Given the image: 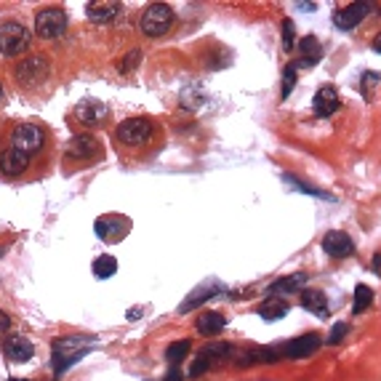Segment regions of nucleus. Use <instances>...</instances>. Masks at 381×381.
Instances as JSON below:
<instances>
[{
	"instance_id": "15",
	"label": "nucleus",
	"mask_w": 381,
	"mask_h": 381,
	"mask_svg": "<svg viewBox=\"0 0 381 381\" xmlns=\"http://www.w3.org/2000/svg\"><path fill=\"white\" fill-rule=\"evenodd\" d=\"M27 168H30V155L19 153L14 147H8V150L0 153V173H3V176L16 179V176H22Z\"/></svg>"
},
{
	"instance_id": "11",
	"label": "nucleus",
	"mask_w": 381,
	"mask_h": 381,
	"mask_svg": "<svg viewBox=\"0 0 381 381\" xmlns=\"http://www.w3.org/2000/svg\"><path fill=\"white\" fill-rule=\"evenodd\" d=\"M320 336L318 334H304V336H296V339H290L286 341L277 355L280 357H293V360H302V357H309V355H315V352L320 350Z\"/></svg>"
},
{
	"instance_id": "1",
	"label": "nucleus",
	"mask_w": 381,
	"mask_h": 381,
	"mask_svg": "<svg viewBox=\"0 0 381 381\" xmlns=\"http://www.w3.org/2000/svg\"><path fill=\"white\" fill-rule=\"evenodd\" d=\"M93 344H96L93 336H61V339H54V344H51L54 379H61L67 368L75 366L77 360H83L91 352Z\"/></svg>"
},
{
	"instance_id": "37",
	"label": "nucleus",
	"mask_w": 381,
	"mask_h": 381,
	"mask_svg": "<svg viewBox=\"0 0 381 381\" xmlns=\"http://www.w3.org/2000/svg\"><path fill=\"white\" fill-rule=\"evenodd\" d=\"M299 11H318V6L315 3H293Z\"/></svg>"
},
{
	"instance_id": "27",
	"label": "nucleus",
	"mask_w": 381,
	"mask_h": 381,
	"mask_svg": "<svg viewBox=\"0 0 381 381\" xmlns=\"http://www.w3.org/2000/svg\"><path fill=\"white\" fill-rule=\"evenodd\" d=\"M371 304H373V290L368 288L366 283H360V286L355 288V299H352V312H355V315H360V312H366V309Z\"/></svg>"
},
{
	"instance_id": "4",
	"label": "nucleus",
	"mask_w": 381,
	"mask_h": 381,
	"mask_svg": "<svg viewBox=\"0 0 381 381\" xmlns=\"http://www.w3.org/2000/svg\"><path fill=\"white\" fill-rule=\"evenodd\" d=\"M229 357H238V350H235L232 344H227V341L205 344V347L195 355V360H192V366H189V376L198 379V376H203V373H208L211 368L227 363Z\"/></svg>"
},
{
	"instance_id": "33",
	"label": "nucleus",
	"mask_w": 381,
	"mask_h": 381,
	"mask_svg": "<svg viewBox=\"0 0 381 381\" xmlns=\"http://www.w3.org/2000/svg\"><path fill=\"white\" fill-rule=\"evenodd\" d=\"M381 80V72H366V75H363V91L368 93V86H371V83H379Z\"/></svg>"
},
{
	"instance_id": "24",
	"label": "nucleus",
	"mask_w": 381,
	"mask_h": 381,
	"mask_svg": "<svg viewBox=\"0 0 381 381\" xmlns=\"http://www.w3.org/2000/svg\"><path fill=\"white\" fill-rule=\"evenodd\" d=\"M288 309H290L288 302L272 296V299H267V302L259 306V318H264V320H283V318L288 315Z\"/></svg>"
},
{
	"instance_id": "25",
	"label": "nucleus",
	"mask_w": 381,
	"mask_h": 381,
	"mask_svg": "<svg viewBox=\"0 0 381 381\" xmlns=\"http://www.w3.org/2000/svg\"><path fill=\"white\" fill-rule=\"evenodd\" d=\"M192 350V344H189V339H179V341H173L171 347L166 350V360L171 363V368H179L182 360H187V355Z\"/></svg>"
},
{
	"instance_id": "3",
	"label": "nucleus",
	"mask_w": 381,
	"mask_h": 381,
	"mask_svg": "<svg viewBox=\"0 0 381 381\" xmlns=\"http://www.w3.org/2000/svg\"><path fill=\"white\" fill-rule=\"evenodd\" d=\"M48 77H51V61H48L46 56H40V54L24 56V59L16 61L14 80L22 88H30V91L32 88H40Z\"/></svg>"
},
{
	"instance_id": "19",
	"label": "nucleus",
	"mask_w": 381,
	"mask_h": 381,
	"mask_svg": "<svg viewBox=\"0 0 381 381\" xmlns=\"http://www.w3.org/2000/svg\"><path fill=\"white\" fill-rule=\"evenodd\" d=\"M339 107H341V99H339L336 86H322L320 91L315 93V115L318 118H331Z\"/></svg>"
},
{
	"instance_id": "5",
	"label": "nucleus",
	"mask_w": 381,
	"mask_h": 381,
	"mask_svg": "<svg viewBox=\"0 0 381 381\" xmlns=\"http://www.w3.org/2000/svg\"><path fill=\"white\" fill-rule=\"evenodd\" d=\"M46 131L40 128V125H35V123H19L14 131H11V147L19 150V153L24 155H35V153H43V147H46Z\"/></svg>"
},
{
	"instance_id": "8",
	"label": "nucleus",
	"mask_w": 381,
	"mask_h": 381,
	"mask_svg": "<svg viewBox=\"0 0 381 381\" xmlns=\"http://www.w3.org/2000/svg\"><path fill=\"white\" fill-rule=\"evenodd\" d=\"M64 155H67V160H75V163H96V160H102L104 147L91 134H80V137H72L67 141Z\"/></svg>"
},
{
	"instance_id": "22",
	"label": "nucleus",
	"mask_w": 381,
	"mask_h": 381,
	"mask_svg": "<svg viewBox=\"0 0 381 381\" xmlns=\"http://www.w3.org/2000/svg\"><path fill=\"white\" fill-rule=\"evenodd\" d=\"M306 283V274L304 272H296V274H286V277H280V280H274L272 286L267 288L270 296H280V293H302V286Z\"/></svg>"
},
{
	"instance_id": "39",
	"label": "nucleus",
	"mask_w": 381,
	"mask_h": 381,
	"mask_svg": "<svg viewBox=\"0 0 381 381\" xmlns=\"http://www.w3.org/2000/svg\"><path fill=\"white\" fill-rule=\"evenodd\" d=\"M128 318H131V320H137V318H141V309H139V306H134V309L128 312Z\"/></svg>"
},
{
	"instance_id": "35",
	"label": "nucleus",
	"mask_w": 381,
	"mask_h": 381,
	"mask_svg": "<svg viewBox=\"0 0 381 381\" xmlns=\"http://www.w3.org/2000/svg\"><path fill=\"white\" fill-rule=\"evenodd\" d=\"M168 381H184V373L179 368H171V371H168Z\"/></svg>"
},
{
	"instance_id": "16",
	"label": "nucleus",
	"mask_w": 381,
	"mask_h": 381,
	"mask_svg": "<svg viewBox=\"0 0 381 381\" xmlns=\"http://www.w3.org/2000/svg\"><path fill=\"white\" fill-rule=\"evenodd\" d=\"M123 11L120 3H115V0H91L88 6H86V16L91 19L93 24H107L112 19H118Z\"/></svg>"
},
{
	"instance_id": "21",
	"label": "nucleus",
	"mask_w": 381,
	"mask_h": 381,
	"mask_svg": "<svg viewBox=\"0 0 381 381\" xmlns=\"http://www.w3.org/2000/svg\"><path fill=\"white\" fill-rule=\"evenodd\" d=\"M227 325V318L219 315V312H203L198 320H195V331L200 336H219Z\"/></svg>"
},
{
	"instance_id": "31",
	"label": "nucleus",
	"mask_w": 381,
	"mask_h": 381,
	"mask_svg": "<svg viewBox=\"0 0 381 381\" xmlns=\"http://www.w3.org/2000/svg\"><path fill=\"white\" fill-rule=\"evenodd\" d=\"M347 331H350V325H347V322H336L334 331L328 334V339H325V341H328V344L334 347V344H339V341H341V339L347 336Z\"/></svg>"
},
{
	"instance_id": "10",
	"label": "nucleus",
	"mask_w": 381,
	"mask_h": 381,
	"mask_svg": "<svg viewBox=\"0 0 381 381\" xmlns=\"http://www.w3.org/2000/svg\"><path fill=\"white\" fill-rule=\"evenodd\" d=\"M93 232H96V238H102L107 243H115V240H120V238H125L131 232V219L120 214L99 216L96 224H93Z\"/></svg>"
},
{
	"instance_id": "18",
	"label": "nucleus",
	"mask_w": 381,
	"mask_h": 381,
	"mask_svg": "<svg viewBox=\"0 0 381 381\" xmlns=\"http://www.w3.org/2000/svg\"><path fill=\"white\" fill-rule=\"evenodd\" d=\"M299 304L304 306L306 312L322 318V320L331 315V309H328V296H325L320 288H304L299 293Z\"/></svg>"
},
{
	"instance_id": "13",
	"label": "nucleus",
	"mask_w": 381,
	"mask_h": 381,
	"mask_svg": "<svg viewBox=\"0 0 381 381\" xmlns=\"http://www.w3.org/2000/svg\"><path fill=\"white\" fill-rule=\"evenodd\" d=\"M376 6L373 3H350L341 11H334V24L339 30H355Z\"/></svg>"
},
{
	"instance_id": "36",
	"label": "nucleus",
	"mask_w": 381,
	"mask_h": 381,
	"mask_svg": "<svg viewBox=\"0 0 381 381\" xmlns=\"http://www.w3.org/2000/svg\"><path fill=\"white\" fill-rule=\"evenodd\" d=\"M371 267H373V272L381 274V254H373V259H371Z\"/></svg>"
},
{
	"instance_id": "2",
	"label": "nucleus",
	"mask_w": 381,
	"mask_h": 381,
	"mask_svg": "<svg viewBox=\"0 0 381 381\" xmlns=\"http://www.w3.org/2000/svg\"><path fill=\"white\" fill-rule=\"evenodd\" d=\"M155 123L150 118H144V115H137V118H128V120H123L118 125V141H120V147L125 150H131V153H137L141 147H147L150 141L155 139Z\"/></svg>"
},
{
	"instance_id": "17",
	"label": "nucleus",
	"mask_w": 381,
	"mask_h": 381,
	"mask_svg": "<svg viewBox=\"0 0 381 381\" xmlns=\"http://www.w3.org/2000/svg\"><path fill=\"white\" fill-rule=\"evenodd\" d=\"M3 352H6V357H8L11 363H27V360H32V355H35V344H32L30 339L16 334L6 339Z\"/></svg>"
},
{
	"instance_id": "6",
	"label": "nucleus",
	"mask_w": 381,
	"mask_h": 381,
	"mask_svg": "<svg viewBox=\"0 0 381 381\" xmlns=\"http://www.w3.org/2000/svg\"><path fill=\"white\" fill-rule=\"evenodd\" d=\"M32 35L22 22H3L0 24V54L3 56H19L30 48Z\"/></svg>"
},
{
	"instance_id": "40",
	"label": "nucleus",
	"mask_w": 381,
	"mask_h": 381,
	"mask_svg": "<svg viewBox=\"0 0 381 381\" xmlns=\"http://www.w3.org/2000/svg\"><path fill=\"white\" fill-rule=\"evenodd\" d=\"M3 96H6V91H3V86H0V104H3Z\"/></svg>"
},
{
	"instance_id": "29",
	"label": "nucleus",
	"mask_w": 381,
	"mask_h": 381,
	"mask_svg": "<svg viewBox=\"0 0 381 381\" xmlns=\"http://www.w3.org/2000/svg\"><path fill=\"white\" fill-rule=\"evenodd\" d=\"M293 88H296V67L288 64V67L283 70V96H280V99H288Z\"/></svg>"
},
{
	"instance_id": "7",
	"label": "nucleus",
	"mask_w": 381,
	"mask_h": 381,
	"mask_svg": "<svg viewBox=\"0 0 381 381\" xmlns=\"http://www.w3.org/2000/svg\"><path fill=\"white\" fill-rule=\"evenodd\" d=\"M173 8L166 6V3H153L150 8H144V14H141V32L147 35V38H160V35H166L171 32L173 27Z\"/></svg>"
},
{
	"instance_id": "23",
	"label": "nucleus",
	"mask_w": 381,
	"mask_h": 381,
	"mask_svg": "<svg viewBox=\"0 0 381 381\" xmlns=\"http://www.w3.org/2000/svg\"><path fill=\"white\" fill-rule=\"evenodd\" d=\"M221 290H219V286H200V288L192 290V296H187L182 302V306H179V312H189V309H195V306H203L208 299H214V296H219Z\"/></svg>"
},
{
	"instance_id": "26",
	"label": "nucleus",
	"mask_w": 381,
	"mask_h": 381,
	"mask_svg": "<svg viewBox=\"0 0 381 381\" xmlns=\"http://www.w3.org/2000/svg\"><path fill=\"white\" fill-rule=\"evenodd\" d=\"M283 179L290 184V187H296V189H302L304 195H312V198H320V200H334V195L331 192H325V189H318V187H312V184H306V182H302L299 176H293V173H283Z\"/></svg>"
},
{
	"instance_id": "12",
	"label": "nucleus",
	"mask_w": 381,
	"mask_h": 381,
	"mask_svg": "<svg viewBox=\"0 0 381 381\" xmlns=\"http://www.w3.org/2000/svg\"><path fill=\"white\" fill-rule=\"evenodd\" d=\"M75 118L88 128H96L109 118V107L102 99H83L75 107Z\"/></svg>"
},
{
	"instance_id": "41",
	"label": "nucleus",
	"mask_w": 381,
	"mask_h": 381,
	"mask_svg": "<svg viewBox=\"0 0 381 381\" xmlns=\"http://www.w3.org/2000/svg\"><path fill=\"white\" fill-rule=\"evenodd\" d=\"M8 381H27V379H8Z\"/></svg>"
},
{
	"instance_id": "28",
	"label": "nucleus",
	"mask_w": 381,
	"mask_h": 381,
	"mask_svg": "<svg viewBox=\"0 0 381 381\" xmlns=\"http://www.w3.org/2000/svg\"><path fill=\"white\" fill-rule=\"evenodd\" d=\"M115 272H118V259H115V256L104 254V256L93 259V274H96L99 280H107V277H112Z\"/></svg>"
},
{
	"instance_id": "20",
	"label": "nucleus",
	"mask_w": 381,
	"mask_h": 381,
	"mask_svg": "<svg viewBox=\"0 0 381 381\" xmlns=\"http://www.w3.org/2000/svg\"><path fill=\"white\" fill-rule=\"evenodd\" d=\"M299 54H302V59L296 61L293 67L299 70V67H312V64H318L322 59V43L315 38V35H306L299 40Z\"/></svg>"
},
{
	"instance_id": "9",
	"label": "nucleus",
	"mask_w": 381,
	"mask_h": 381,
	"mask_svg": "<svg viewBox=\"0 0 381 381\" xmlns=\"http://www.w3.org/2000/svg\"><path fill=\"white\" fill-rule=\"evenodd\" d=\"M64 30H67V14H64V8L51 6V8H43L40 14L35 16V32H38V38H43V40L61 38Z\"/></svg>"
},
{
	"instance_id": "38",
	"label": "nucleus",
	"mask_w": 381,
	"mask_h": 381,
	"mask_svg": "<svg viewBox=\"0 0 381 381\" xmlns=\"http://www.w3.org/2000/svg\"><path fill=\"white\" fill-rule=\"evenodd\" d=\"M373 51H376V54H381V32L376 35V38H373Z\"/></svg>"
},
{
	"instance_id": "32",
	"label": "nucleus",
	"mask_w": 381,
	"mask_h": 381,
	"mask_svg": "<svg viewBox=\"0 0 381 381\" xmlns=\"http://www.w3.org/2000/svg\"><path fill=\"white\" fill-rule=\"evenodd\" d=\"M139 59H141V51H131V54H128V59L118 64V67H120V72H131V70L139 64Z\"/></svg>"
},
{
	"instance_id": "14",
	"label": "nucleus",
	"mask_w": 381,
	"mask_h": 381,
	"mask_svg": "<svg viewBox=\"0 0 381 381\" xmlns=\"http://www.w3.org/2000/svg\"><path fill=\"white\" fill-rule=\"evenodd\" d=\"M322 251L328 256H334V259H347V256L355 254V240H352L347 232H341V229H331L322 238Z\"/></svg>"
},
{
	"instance_id": "30",
	"label": "nucleus",
	"mask_w": 381,
	"mask_h": 381,
	"mask_svg": "<svg viewBox=\"0 0 381 381\" xmlns=\"http://www.w3.org/2000/svg\"><path fill=\"white\" fill-rule=\"evenodd\" d=\"M293 40H296V24H293V19H283V48L290 51Z\"/></svg>"
},
{
	"instance_id": "34",
	"label": "nucleus",
	"mask_w": 381,
	"mask_h": 381,
	"mask_svg": "<svg viewBox=\"0 0 381 381\" xmlns=\"http://www.w3.org/2000/svg\"><path fill=\"white\" fill-rule=\"evenodd\" d=\"M8 328H11V318H8V315H6V312H3V309H0V336L6 334V331H8Z\"/></svg>"
}]
</instances>
